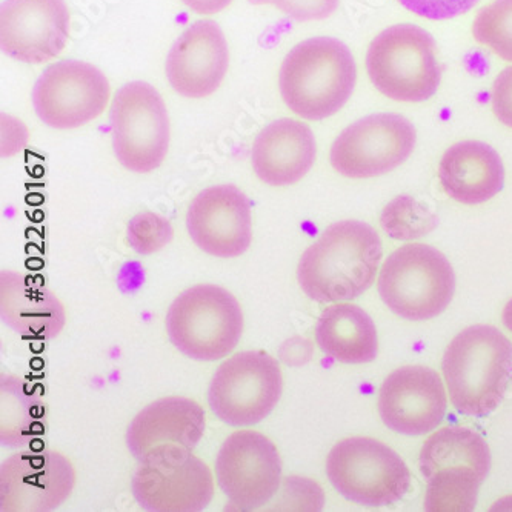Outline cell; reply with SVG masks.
<instances>
[{
  "mask_svg": "<svg viewBox=\"0 0 512 512\" xmlns=\"http://www.w3.org/2000/svg\"><path fill=\"white\" fill-rule=\"evenodd\" d=\"M382 256V240L368 223L342 220L326 228L302 254L297 280L311 300L346 302L373 285Z\"/></svg>",
  "mask_w": 512,
  "mask_h": 512,
  "instance_id": "6da1fadb",
  "label": "cell"
},
{
  "mask_svg": "<svg viewBox=\"0 0 512 512\" xmlns=\"http://www.w3.org/2000/svg\"><path fill=\"white\" fill-rule=\"evenodd\" d=\"M356 60L333 37H313L297 44L283 59L280 94L286 107L305 120L334 116L356 87Z\"/></svg>",
  "mask_w": 512,
  "mask_h": 512,
  "instance_id": "7a4b0ae2",
  "label": "cell"
},
{
  "mask_svg": "<svg viewBox=\"0 0 512 512\" xmlns=\"http://www.w3.org/2000/svg\"><path fill=\"white\" fill-rule=\"evenodd\" d=\"M442 368L454 408L466 416H488L511 380V340L494 326H469L449 343Z\"/></svg>",
  "mask_w": 512,
  "mask_h": 512,
  "instance_id": "3957f363",
  "label": "cell"
},
{
  "mask_svg": "<svg viewBox=\"0 0 512 512\" xmlns=\"http://www.w3.org/2000/svg\"><path fill=\"white\" fill-rule=\"evenodd\" d=\"M489 468L491 451L482 436L460 426L436 431L420 451V471L428 480L426 511H473Z\"/></svg>",
  "mask_w": 512,
  "mask_h": 512,
  "instance_id": "277c9868",
  "label": "cell"
},
{
  "mask_svg": "<svg viewBox=\"0 0 512 512\" xmlns=\"http://www.w3.org/2000/svg\"><path fill=\"white\" fill-rule=\"evenodd\" d=\"M366 71L388 99L425 102L437 93L442 79L436 40L413 24L386 28L368 48Z\"/></svg>",
  "mask_w": 512,
  "mask_h": 512,
  "instance_id": "5b68a950",
  "label": "cell"
},
{
  "mask_svg": "<svg viewBox=\"0 0 512 512\" xmlns=\"http://www.w3.org/2000/svg\"><path fill=\"white\" fill-rule=\"evenodd\" d=\"M167 331L180 353L199 362H216L239 345L242 308L222 286H191L171 303Z\"/></svg>",
  "mask_w": 512,
  "mask_h": 512,
  "instance_id": "8992f818",
  "label": "cell"
},
{
  "mask_svg": "<svg viewBox=\"0 0 512 512\" xmlns=\"http://www.w3.org/2000/svg\"><path fill=\"white\" fill-rule=\"evenodd\" d=\"M456 293V274L436 248L409 243L383 263L379 294L397 316L414 322L431 320L448 308Z\"/></svg>",
  "mask_w": 512,
  "mask_h": 512,
  "instance_id": "52a82bcc",
  "label": "cell"
},
{
  "mask_svg": "<svg viewBox=\"0 0 512 512\" xmlns=\"http://www.w3.org/2000/svg\"><path fill=\"white\" fill-rule=\"evenodd\" d=\"M326 476L340 496L374 508L399 502L411 483L399 454L371 437L336 443L326 457Z\"/></svg>",
  "mask_w": 512,
  "mask_h": 512,
  "instance_id": "ba28073f",
  "label": "cell"
},
{
  "mask_svg": "<svg viewBox=\"0 0 512 512\" xmlns=\"http://www.w3.org/2000/svg\"><path fill=\"white\" fill-rule=\"evenodd\" d=\"M282 389V371L274 357L263 351H242L217 368L208 403L220 422L247 428L273 413Z\"/></svg>",
  "mask_w": 512,
  "mask_h": 512,
  "instance_id": "9c48e42d",
  "label": "cell"
},
{
  "mask_svg": "<svg viewBox=\"0 0 512 512\" xmlns=\"http://www.w3.org/2000/svg\"><path fill=\"white\" fill-rule=\"evenodd\" d=\"M114 156L133 173H151L170 147V117L162 96L147 82H131L111 104Z\"/></svg>",
  "mask_w": 512,
  "mask_h": 512,
  "instance_id": "30bf717a",
  "label": "cell"
},
{
  "mask_svg": "<svg viewBox=\"0 0 512 512\" xmlns=\"http://www.w3.org/2000/svg\"><path fill=\"white\" fill-rule=\"evenodd\" d=\"M134 499L147 511L199 512L214 497L207 463L185 448H159L143 457L131 482Z\"/></svg>",
  "mask_w": 512,
  "mask_h": 512,
  "instance_id": "8fae6325",
  "label": "cell"
},
{
  "mask_svg": "<svg viewBox=\"0 0 512 512\" xmlns=\"http://www.w3.org/2000/svg\"><path fill=\"white\" fill-rule=\"evenodd\" d=\"M414 125L400 114H373L345 128L334 140V170L350 179H370L396 170L416 147Z\"/></svg>",
  "mask_w": 512,
  "mask_h": 512,
  "instance_id": "7c38bea8",
  "label": "cell"
},
{
  "mask_svg": "<svg viewBox=\"0 0 512 512\" xmlns=\"http://www.w3.org/2000/svg\"><path fill=\"white\" fill-rule=\"evenodd\" d=\"M110 84L102 71L80 60L50 65L37 79L31 94L34 111L47 127L73 130L104 113Z\"/></svg>",
  "mask_w": 512,
  "mask_h": 512,
  "instance_id": "4fadbf2b",
  "label": "cell"
},
{
  "mask_svg": "<svg viewBox=\"0 0 512 512\" xmlns=\"http://www.w3.org/2000/svg\"><path fill=\"white\" fill-rule=\"evenodd\" d=\"M216 479L239 511L265 508L282 485V460L276 445L257 431H236L220 446Z\"/></svg>",
  "mask_w": 512,
  "mask_h": 512,
  "instance_id": "5bb4252c",
  "label": "cell"
},
{
  "mask_svg": "<svg viewBox=\"0 0 512 512\" xmlns=\"http://www.w3.org/2000/svg\"><path fill=\"white\" fill-rule=\"evenodd\" d=\"M76 474L67 457L51 449L13 454L0 466L4 512H48L73 493Z\"/></svg>",
  "mask_w": 512,
  "mask_h": 512,
  "instance_id": "9a60e30c",
  "label": "cell"
},
{
  "mask_svg": "<svg viewBox=\"0 0 512 512\" xmlns=\"http://www.w3.org/2000/svg\"><path fill=\"white\" fill-rule=\"evenodd\" d=\"M65 0H5L0 7V47L24 64L56 59L70 37Z\"/></svg>",
  "mask_w": 512,
  "mask_h": 512,
  "instance_id": "2e32d148",
  "label": "cell"
},
{
  "mask_svg": "<svg viewBox=\"0 0 512 512\" xmlns=\"http://www.w3.org/2000/svg\"><path fill=\"white\" fill-rule=\"evenodd\" d=\"M187 228L203 253L219 259L242 256L253 240L250 200L233 185L200 191L188 208Z\"/></svg>",
  "mask_w": 512,
  "mask_h": 512,
  "instance_id": "e0dca14e",
  "label": "cell"
},
{
  "mask_svg": "<svg viewBox=\"0 0 512 512\" xmlns=\"http://www.w3.org/2000/svg\"><path fill=\"white\" fill-rule=\"evenodd\" d=\"M445 388L436 371L426 366H403L389 374L380 388L379 414L394 433L423 436L442 423Z\"/></svg>",
  "mask_w": 512,
  "mask_h": 512,
  "instance_id": "ac0fdd59",
  "label": "cell"
},
{
  "mask_svg": "<svg viewBox=\"0 0 512 512\" xmlns=\"http://www.w3.org/2000/svg\"><path fill=\"white\" fill-rule=\"evenodd\" d=\"M230 65L223 31L213 20H199L180 34L167 57L168 82L180 96L203 99L216 93Z\"/></svg>",
  "mask_w": 512,
  "mask_h": 512,
  "instance_id": "d6986e66",
  "label": "cell"
},
{
  "mask_svg": "<svg viewBox=\"0 0 512 512\" xmlns=\"http://www.w3.org/2000/svg\"><path fill=\"white\" fill-rule=\"evenodd\" d=\"M207 428V417L196 400L165 397L143 408L128 426L127 445L137 462L154 449L177 448L194 451Z\"/></svg>",
  "mask_w": 512,
  "mask_h": 512,
  "instance_id": "ffe728a7",
  "label": "cell"
},
{
  "mask_svg": "<svg viewBox=\"0 0 512 512\" xmlns=\"http://www.w3.org/2000/svg\"><path fill=\"white\" fill-rule=\"evenodd\" d=\"M313 131L296 119H279L263 128L251 151L254 173L271 187H290L310 173L316 160Z\"/></svg>",
  "mask_w": 512,
  "mask_h": 512,
  "instance_id": "44dd1931",
  "label": "cell"
},
{
  "mask_svg": "<svg viewBox=\"0 0 512 512\" xmlns=\"http://www.w3.org/2000/svg\"><path fill=\"white\" fill-rule=\"evenodd\" d=\"M439 180L446 196L463 205H480L502 191L505 167L493 147L479 140H463L443 154Z\"/></svg>",
  "mask_w": 512,
  "mask_h": 512,
  "instance_id": "7402d4cb",
  "label": "cell"
},
{
  "mask_svg": "<svg viewBox=\"0 0 512 512\" xmlns=\"http://www.w3.org/2000/svg\"><path fill=\"white\" fill-rule=\"evenodd\" d=\"M0 316L16 333L44 340L59 336L67 319L53 293L11 271L0 274Z\"/></svg>",
  "mask_w": 512,
  "mask_h": 512,
  "instance_id": "603a6c76",
  "label": "cell"
},
{
  "mask_svg": "<svg viewBox=\"0 0 512 512\" xmlns=\"http://www.w3.org/2000/svg\"><path fill=\"white\" fill-rule=\"evenodd\" d=\"M320 350L348 365L373 362L379 354L376 325L360 306L337 303L320 314L316 328Z\"/></svg>",
  "mask_w": 512,
  "mask_h": 512,
  "instance_id": "cb8c5ba5",
  "label": "cell"
},
{
  "mask_svg": "<svg viewBox=\"0 0 512 512\" xmlns=\"http://www.w3.org/2000/svg\"><path fill=\"white\" fill-rule=\"evenodd\" d=\"M45 403L17 376L0 379V442L7 448L28 446L45 434Z\"/></svg>",
  "mask_w": 512,
  "mask_h": 512,
  "instance_id": "d4e9b609",
  "label": "cell"
},
{
  "mask_svg": "<svg viewBox=\"0 0 512 512\" xmlns=\"http://www.w3.org/2000/svg\"><path fill=\"white\" fill-rule=\"evenodd\" d=\"M380 225L391 239L414 240L431 233L437 227V217L414 197L399 196L382 211Z\"/></svg>",
  "mask_w": 512,
  "mask_h": 512,
  "instance_id": "484cf974",
  "label": "cell"
},
{
  "mask_svg": "<svg viewBox=\"0 0 512 512\" xmlns=\"http://www.w3.org/2000/svg\"><path fill=\"white\" fill-rule=\"evenodd\" d=\"M473 36L500 59L512 62V0H494L473 24Z\"/></svg>",
  "mask_w": 512,
  "mask_h": 512,
  "instance_id": "4316f807",
  "label": "cell"
},
{
  "mask_svg": "<svg viewBox=\"0 0 512 512\" xmlns=\"http://www.w3.org/2000/svg\"><path fill=\"white\" fill-rule=\"evenodd\" d=\"M170 220L151 211L136 214L128 222L127 240L130 247L142 256H150L167 247L173 240Z\"/></svg>",
  "mask_w": 512,
  "mask_h": 512,
  "instance_id": "83f0119b",
  "label": "cell"
},
{
  "mask_svg": "<svg viewBox=\"0 0 512 512\" xmlns=\"http://www.w3.org/2000/svg\"><path fill=\"white\" fill-rule=\"evenodd\" d=\"M280 497L273 511H320L323 508V493L317 483L299 477H288L280 485Z\"/></svg>",
  "mask_w": 512,
  "mask_h": 512,
  "instance_id": "f1b7e54d",
  "label": "cell"
},
{
  "mask_svg": "<svg viewBox=\"0 0 512 512\" xmlns=\"http://www.w3.org/2000/svg\"><path fill=\"white\" fill-rule=\"evenodd\" d=\"M254 5H270L282 11L285 16L299 22L323 20L333 16L340 0H250Z\"/></svg>",
  "mask_w": 512,
  "mask_h": 512,
  "instance_id": "f546056e",
  "label": "cell"
},
{
  "mask_svg": "<svg viewBox=\"0 0 512 512\" xmlns=\"http://www.w3.org/2000/svg\"><path fill=\"white\" fill-rule=\"evenodd\" d=\"M479 0H399L406 10L429 20H446L468 13Z\"/></svg>",
  "mask_w": 512,
  "mask_h": 512,
  "instance_id": "4dcf8cb0",
  "label": "cell"
},
{
  "mask_svg": "<svg viewBox=\"0 0 512 512\" xmlns=\"http://www.w3.org/2000/svg\"><path fill=\"white\" fill-rule=\"evenodd\" d=\"M493 113L505 127L512 128V67L500 71L491 91Z\"/></svg>",
  "mask_w": 512,
  "mask_h": 512,
  "instance_id": "1f68e13d",
  "label": "cell"
},
{
  "mask_svg": "<svg viewBox=\"0 0 512 512\" xmlns=\"http://www.w3.org/2000/svg\"><path fill=\"white\" fill-rule=\"evenodd\" d=\"M314 345L308 339L303 337L294 336L291 339L285 340L279 348V359L285 363L286 366L306 365L313 357Z\"/></svg>",
  "mask_w": 512,
  "mask_h": 512,
  "instance_id": "d6a6232c",
  "label": "cell"
},
{
  "mask_svg": "<svg viewBox=\"0 0 512 512\" xmlns=\"http://www.w3.org/2000/svg\"><path fill=\"white\" fill-rule=\"evenodd\" d=\"M197 14H216L233 4V0H182Z\"/></svg>",
  "mask_w": 512,
  "mask_h": 512,
  "instance_id": "836d02e7",
  "label": "cell"
},
{
  "mask_svg": "<svg viewBox=\"0 0 512 512\" xmlns=\"http://www.w3.org/2000/svg\"><path fill=\"white\" fill-rule=\"evenodd\" d=\"M503 323H505L506 328L512 333V299L509 300L505 308H503Z\"/></svg>",
  "mask_w": 512,
  "mask_h": 512,
  "instance_id": "e575fe53",
  "label": "cell"
}]
</instances>
